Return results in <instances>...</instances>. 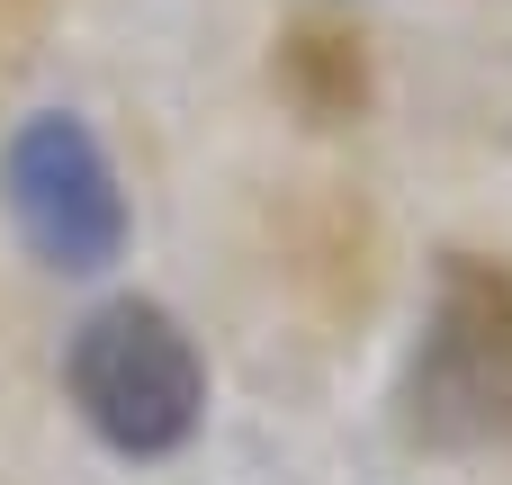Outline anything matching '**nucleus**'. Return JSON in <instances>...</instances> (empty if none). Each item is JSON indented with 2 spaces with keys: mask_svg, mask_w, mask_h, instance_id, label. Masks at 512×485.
<instances>
[{
  "mask_svg": "<svg viewBox=\"0 0 512 485\" xmlns=\"http://www.w3.org/2000/svg\"><path fill=\"white\" fill-rule=\"evenodd\" d=\"M63 387L81 405V423L117 450V459H171L198 414H207V369L198 342L180 333L171 306L153 297H108L72 324L63 351Z\"/></svg>",
  "mask_w": 512,
  "mask_h": 485,
  "instance_id": "obj_1",
  "label": "nucleus"
},
{
  "mask_svg": "<svg viewBox=\"0 0 512 485\" xmlns=\"http://www.w3.org/2000/svg\"><path fill=\"white\" fill-rule=\"evenodd\" d=\"M0 198L9 225L27 234V252L63 279H90L126 252V189L99 153V135L81 117H27L0 153Z\"/></svg>",
  "mask_w": 512,
  "mask_h": 485,
  "instance_id": "obj_3",
  "label": "nucleus"
},
{
  "mask_svg": "<svg viewBox=\"0 0 512 485\" xmlns=\"http://www.w3.org/2000/svg\"><path fill=\"white\" fill-rule=\"evenodd\" d=\"M405 423L432 450L512 441V279L450 261L423 306V342L405 360Z\"/></svg>",
  "mask_w": 512,
  "mask_h": 485,
  "instance_id": "obj_2",
  "label": "nucleus"
}]
</instances>
